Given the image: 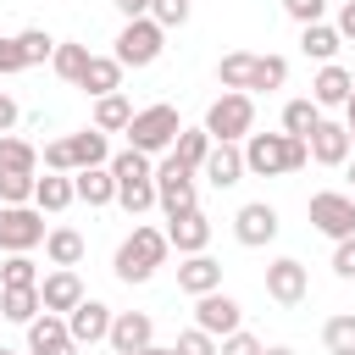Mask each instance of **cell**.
Segmentation results:
<instances>
[{
  "mask_svg": "<svg viewBox=\"0 0 355 355\" xmlns=\"http://www.w3.org/2000/svg\"><path fill=\"white\" fill-rule=\"evenodd\" d=\"M200 172H205V183H211V189H233V183H244V144H227V139H216Z\"/></svg>",
  "mask_w": 355,
  "mask_h": 355,
  "instance_id": "5bb4252c",
  "label": "cell"
},
{
  "mask_svg": "<svg viewBox=\"0 0 355 355\" xmlns=\"http://www.w3.org/2000/svg\"><path fill=\"white\" fill-rule=\"evenodd\" d=\"M111 316H116V311H111L105 300H89V294H83V300L67 311L72 344H78V349H83V344H105V338H111Z\"/></svg>",
  "mask_w": 355,
  "mask_h": 355,
  "instance_id": "30bf717a",
  "label": "cell"
},
{
  "mask_svg": "<svg viewBox=\"0 0 355 355\" xmlns=\"http://www.w3.org/2000/svg\"><path fill=\"white\" fill-rule=\"evenodd\" d=\"M17 116H22V105H17V100L0 89V133H11V128H17Z\"/></svg>",
  "mask_w": 355,
  "mask_h": 355,
  "instance_id": "c3c4849f",
  "label": "cell"
},
{
  "mask_svg": "<svg viewBox=\"0 0 355 355\" xmlns=\"http://www.w3.org/2000/svg\"><path fill=\"white\" fill-rule=\"evenodd\" d=\"M300 50H305L311 61H333V55L344 50V33H338L333 22H305V28H300Z\"/></svg>",
  "mask_w": 355,
  "mask_h": 355,
  "instance_id": "603a6c76",
  "label": "cell"
},
{
  "mask_svg": "<svg viewBox=\"0 0 355 355\" xmlns=\"http://www.w3.org/2000/svg\"><path fill=\"white\" fill-rule=\"evenodd\" d=\"M250 78H255V55H250V50H227V55L216 61V83H222V89H244V94H250Z\"/></svg>",
  "mask_w": 355,
  "mask_h": 355,
  "instance_id": "83f0119b",
  "label": "cell"
},
{
  "mask_svg": "<svg viewBox=\"0 0 355 355\" xmlns=\"http://www.w3.org/2000/svg\"><path fill=\"white\" fill-rule=\"evenodd\" d=\"M283 11L305 28V22H322V11H327V0H283Z\"/></svg>",
  "mask_w": 355,
  "mask_h": 355,
  "instance_id": "f6af8a7d",
  "label": "cell"
},
{
  "mask_svg": "<svg viewBox=\"0 0 355 355\" xmlns=\"http://www.w3.org/2000/svg\"><path fill=\"white\" fill-rule=\"evenodd\" d=\"M83 250H89V244H83L78 227H50V233H44V255H50V266H78Z\"/></svg>",
  "mask_w": 355,
  "mask_h": 355,
  "instance_id": "cb8c5ba5",
  "label": "cell"
},
{
  "mask_svg": "<svg viewBox=\"0 0 355 355\" xmlns=\"http://www.w3.org/2000/svg\"><path fill=\"white\" fill-rule=\"evenodd\" d=\"M72 200H78V183H72V172H44V178L33 183V205H39V211H50V216H61Z\"/></svg>",
  "mask_w": 355,
  "mask_h": 355,
  "instance_id": "44dd1931",
  "label": "cell"
},
{
  "mask_svg": "<svg viewBox=\"0 0 355 355\" xmlns=\"http://www.w3.org/2000/svg\"><path fill=\"white\" fill-rule=\"evenodd\" d=\"M344 122H355V94H349V100H344Z\"/></svg>",
  "mask_w": 355,
  "mask_h": 355,
  "instance_id": "f5cc1de1",
  "label": "cell"
},
{
  "mask_svg": "<svg viewBox=\"0 0 355 355\" xmlns=\"http://www.w3.org/2000/svg\"><path fill=\"white\" fill-rule=\"evenodd\" d=\"M166 250H172V239H166V227H133L122 244H116V261H111V272H116V283H150L155 277V266H166Z\"/></svg>",
  "mask_w": 355,
  "mask_h": 355,
  "instance_id": "6da1fadb",
  "label": "cell"
},
{
  "mask_svg": "<svg viewBox=\"0 0 355 355\" xmlns=\"http://www.w3.org/2000/svg\"><path fill=\"white\" fill-rule=\"evenodd\" d=\"M322 122V105L316 100H288L283 105V133H294V139H311V128Z\"/></svg>",
  "mask_w": 355,
  "mask_h": 355,
  "instance_id": "836d02e7",
  "label": "cell"
},
{
  "mask_svg": "<svg viewBox=\"0 0 355 355\" xmlns=\"http://www.w3.org/2000/svg\"><path fill=\"white\" fill-rule=\"evenodd\" d=\"M116 11H122V22H133V17H150V0H111Z\"/></svg>",
  "mask_w": 355,
  "mask_h": 355,
  "instance_id": "681fc988",
  "label": "cell"
},
{
  "mask_svg": "<svg viewBox=\"0 0 355 355\" xmlns=\"http://www.w3.org/2000/svg\"><path fill=\"white\" fill-rule=\"evenodd\" d=\"M261 355H294V349H288V344H272V349H261Z\"/></svg>",
  "mask_w": 355,
  "mask_h": 355,
  "instance_id": "db71d44e",
  "label": "cell"
},
{
  "mask_svg": "<svg viewBox=\"0 0 355 355\" xmlns=\"http://www.w3.org/2000/svg\"><path fill=\"white\" fill-rule=\"evenodd\" d=\"M128 122H133V105H128L122 89L94 100V128H100V133H128Z\"/></svg>",
  "mask_w": 355,
  "mask_h": 355,
  "instance_id": "d4e9b609",
  "label": "cell"
},
{
  "mask_svg": "<svg viewBox=\"0 0 355 355\" xmlns=\"http://www.w3.org/2000/svg\"><path fill=\"white\" fill-rule=\"evenodd\" d=\"M72 183H78V200L83 205H116V172L111 166H83V172H72Z\"/></svg>",
  "mask_w": 355,
  "mask_h": 355,
  "instance_id": "ffe728a7",
  "label": "cell"
},
{
  "mask_svg": "<svg viewBox=\"0 0 355 355\" xmlns=\"http://www.w3.org/2000/svg\"><path fill=\"white\" fill-rule=\"evenodd\" d=\"M0 355H17V349H6V344H0Z\"/></svg>",
  "mask_w": 355,
  "mask_h": 355,
  "instance_id": "9f6ffc18",
  "label": "cell"
},
{
  "mask_svg": "<svg viewBox=\"0 0 355 355\" xmlns=\"http://www.w3.org/2000/svg\"><path fill=\"white\" fill-rule=\"evenodd\" d=\"M44 211L39 205H0V250L6 255H22V250H39L44 244Z\"/></svg>",
  "mask_w": 355,
  "mask_h": 355,
  "instance_id": "52a82bcc",
  "label": "cell"
},
{
  "mask_svg": "<svg viewBox=\"0 0 355 355\" xmlns=\"http://www.w3.org/2000/svg\"><path fill=\"white\" fill-rule=\"evenodd\" d=\"M55 344H72V327H67V316H61V311H39V316L28 322V355L55 349Z\"/></svg>",
  "mask_w": 355,
  "mask_h": 355,
  "instance_id": "7402d4cb",
  "label": "cell"
},
{
  "mask_svg": "<svg viewBox=\"0 0 355 355\" xmlns=\"http://www.w3.org/2000/svg\"><path fill=\"white\" fill-rule=\"evenodd\" d=\"M178 133H183V122H178V105H166V100L133 111V122H128V144L144 155H166L178 144Z\"/></svg>",
  "mask_w": 355,
  "mask_h": 355,
  "instance_id": "3957f363",
  "label": "cell"
},
{
  "mask_svg": "<svg viewBox=\"0 0 355 355\" xmlns=\"http://www.w3.org/2000/svg\"><path fill=\"white\" fill-rule=\"evenodd\" d=\"M305 144H311V161H316V166H344V161L355 155V150H349V128H344V122H327V116L311 128Z\"/></svg>",
  "mask_w": 355,
  "mask_h": 355,
  "instance_id": "7c38bea8",
  "label": "cell"
},
{
  "mask_svg": "<svg viewBox=\"0 0 355 355\" xmlns=\"http://www.w3.org/2000/svg\"><path fill=\"white\" fill-rule=\"evenodd\" d=\"M305 161H311V144L294 133H250L244 139V172H255V178H283V172H300Z\"/></svg>",
  "mask_w": 355,
  "mask_h": 355,
  "instance_id": "7a4b0ae2",
  "label": "cell"
},
{
  "mask_svg": "<svg viewBox=\"0 0 355 355\" xmlns=\"http://www.w3.org/2000/svg\"><path fill=\"white\" fill-rule=\"evenodd\" d=\"M39 172H0V205H33Z\"/></svg>",
  "mask_w": 355,
  "mask_h": 355,
  "instance_id": "74e56055",
  "label": "cell"
},
{
  "mask_svg": "<svg viewBox=\"0 0 355 355\" xmlns=\"http://www.w3.org/2000/svg\"><path fill=\"white\" fill-rule=\"evenodd\" d=\"M344 128H349V150H355V122H344Z\"/></svg>",
  "mask_w": 355,
  "mask_h": 355,
  "instance_id": "11a10c76",
  "label": "cell"
},
{
  "mask_svg": "<svg viewBox=\"0 0 355 355\" xmlns=\"http://www.w3.org/2000/svg\"><path fill=\"white\" fill-rule=\"evenodd\" d=\"M338 33H344V44H355V0H344L338 6V22H333Z\"/></svg>",
  "mask_w": 355,
  "mask_h": 355,
  "instance_id": "7dc6e473",
  "label": "cell"
},
{
  "mask_svg": "<svg viewBox=\"0 0 355 355\" xmlns=\"http://www.w3.org/2000/svg\"><path fill=\"white\" fill-rule=\"evenodd\" d=\"M305 216H311L316 233H327V239L338 244V239L355 233V194H344V189H322V194H311Z\"/></svg>",
  "mask_w": 355,
  "mask_h": 355,
  "instance_id": "8992f818",
  "label": "cell"
},
{
  "mask_svg": "<svg viewBox=\"0 0 355 355\" xmlns=\"http://www.w3.org/2000/svg\"><path fill=\"white\" fill-rule=\"evenodd\" d=\"M50 67H55V78L78 83V78H83V67H89V44H78V39H55V55H50Z\"/></svg>",
  "mask_w": 355,
  "mask_h": 355,
  "instance_id": "1f68e13d",
  "label": "cell"
},
{
  "mask_svg": "<svg viewBox=\"0 0 355 355\" xmlns=\"http://www.w3.org/2000/svg\"><path fill=\"white\" fill-rule=\"evenodd\" d=\"M116 355H139L144 344H155V322L144 311H116L111 316V338H105Z\"/></svg>",
  "mask_w": 355,
  "mask_h": 355,
  "instance_id": "4fadbf2b",
  "label": "cell"
},
{
  "mask_svg": "<svg viewBox=\"0 0 355 355\" xmlns=\"http://www.w3.org/2000/svg\"><path fill=\"white\" fill-rule=\"evenodd\" d=\"M44 311V300H39V288H0V316L6 322H17V327H28L33 316Z\"/></svg>",
  "mask_w": 355,
  "mask_h": 355,
  "instance_id": "4316f807",
  "label": "cell"
},
{
  "mask_svg": "<svg viewBox=\"0 0 355 355\" xmlns=\"http://www.w3.org/2000/svg\"><path fill=\"white\" fill-rule=\"evenodd\" d=\"M322 349L327 355H355V311H338L322 322Z\"/></svg>",
  "mask_w": 355,
  "mask_h": 355,
  "instance_id": "4dcf8cb0",
  "label": "cell"
},
{
  "mask_svg": "<svg viewBox=\"0 0 355 355\" xmlns=\"http://www.w3.org/2000/svg\"><path fill=\"white\" fill-rule=\"evenodd\" d=\"M189 11H194V0H150V17L172 33V28H183L189 22Z\"/></svg>",
  "mask_w": 355,
  "mask_h": 355,
  "instance_id": "60d3db41",
  "label": "cell"
},
{
  "mask_svg": "<svg viewBox=\"0 0 355 355\" xmlns=\"http://www.w3.org/2000/svg\"><path fill=\"white\" fill-rule=\"evenodd\" d=\"M122 72H128V67H122L116 55H89V67H83L78 89H83V94H94V100H100V94H116V89H122Z\"/></svg>",
  "mask_w": 355,
  "mask_h": 355,
  "instance_id": "d6986e66",
  "label": "cell"
},
{
  "mask_svg": "<svg viewBox=\"0 0 355 355\" xmlns=\"http://www.w3.org/2000/svg\"><path fill=\"white\" fill-rule=\"evenodd\" d=\"M39 300H44V311H72L78 300H83V277H78V266H55V272H44L39 277Z\"/></svg>",
  "mask_w": 355,
  "mask_h": 355,
  "instance_id": "9a60e30c",
  "label": "cell"
},
{
  "mask_svg": "<svg viewBox=\"0 0 355 355\" xmlns=\"http://www.w3.org/2000/svg\"><path fill=\"white\" fill-rule=\"evenodd\" d=\"M161 50H166V28H161L155 17H133V22H122L111 55H116L122 67H155Z\"/></svg>",
  "mask_w": 355,
  "mask_h": 355,
  "instance_id": "5b68a950",
  "label": "cell"
},
{
  "mask_svg": "<svg viewBox=\"0 0 355 355\" xmlns=\"http://www.w3.org/2000/svg\"><path fill=\"white\" fill-rule=\"evenodd\" d=\"M266 294H272L277 305H300V300L311 294V277H305V266H300L294 255H277V261L266 266Z\"/></svg>",
  "mask_w": 355,
  "mask_h": 355,
  "instance_id": "8fae6325",
  "label": "cell"
},
{
  "mask_svg": "<svg viewBox=\"0 0 355 355\" xmlns=\"http://www.w3.org/2000/svg\"><path fill=\"white\" fill-rule=\"evenodd\" d=\"M333 277H344V283H355V233L333 244Z\"/></svg>",
  "mask_w": 355,
  "mask_h": 355,
  "instance_id": "7bdbcfd3",
  "label": "cell"
},
{
  "mask_svg": "<svg viewBox=\"0 0 355 355\" xmlns=\"http://www.w3.org/2000/svg\"><path fill=\"white\" fill-rule=\"evenodd\" d=\"M39 161H44V172H78V161H72V139H50V144L39 150Z\"/></svg>",
  "mask_w": 355,
  "mask_h": 355,
  "instance_id": "b9f144b4",
  "label": "cell"
},
{
  "mask_svg": "<svg viewBox=\"0 0 355 355\" xmlns=\"http://www.w3.org/2000/svg\"><path fill=\"white\" fill-rule=\"evenodd\" d=\"M283 83H288V61H283V55H255L250 94H261V89H283Z\"/></svg>",
  "mask_w": 355,
  "mask_h": 355,
  "instance_id": "8d00e7d4",
  "label": "cell"
},
{
  "mask_svg": "<svg viewBox=\"0 0 355 355\" xmlns=\"http://www.w3.org/2000/svg\"><path fill=\"white\" fill-rule=\"evenodd\" d=\"M67 139H72V161H78V172H83V166H111V144H105L100 128H83V133H67Z\"/></svg>",
  "mask_w": 355,
  "mask_h": 355,
  "instance_id": "484cf974",
  "label": "cell"
},
{
  "mask_svg": "<svg viewBox=\"0 0 355 355\" xmlns=\"http://www.w3.org/2000/svg\"><path fill=\"white\" fill-rule=\"evenodd\" d=\"M211 144H216V139H211V133H205V122H200V128H183V133H178L172 155H178L189 172H200V166H205V155H211Z\"/></svg>",
  "mask_w": 355,
  "mask_h": 355,
  "instance_id": "f1b7e54d",
  "label": "cell"
},
{
  "mask_svg": "<svg viewBox=\"0 0 355 355\" xmlns=\"http://www.w3.org/2000/svg\"><path fill=\"white\" fill-rule=\"evenodd\" d=\"M39 355H78V344H55V349H39Z\"/></svg>",
  "mask_w": 355,
  "mask_h": 355,
  "instance_id": "816d5d0a",
  "label": "cell"
},
{
  "mask_svg": "<svg viewBox=\"0 0 355 355\" xmlns=\"http://www.w3.org/2000/svg\"><path fill=\"white\" fill-rule=\"evenodd\" d=\"M178 288H183L189 300L222 288V261H211L205 250H200V255H183V266H178Z\"/></svg>",
  "mask_w": 355,
  "mask_h": 355,
  "instance_id": "2e32d148",
  "label": "cell"
},
{
  "mask_svg": "<svg viewBox=\"0 0 355 355\" xmlns=\"http://www.w3.org/2000/svg\"><path fill=\"white\" fill-rule=\"evenodd\" d=\"M111 172H116V183H122V178H155V166H150V155H144V150H133V144L111 155Z\"/></svg>",
  "mask_w": 355,
  "mask_h": 355,
  "instance_id": "f35d334b",
  "label": "cell"
},
{
  "mask_svg": "<svg viewBox=\"0 0 355 355\" xmlns=\"http://www.w3.org/2000/svg\"><path fill=\"white\" fill-rule=\"evenodd\" d=\"M178 355H222V338H211L205 327H183L178 333Z\"/></svg>",
  "mask_w": 355,
  "mask_h": 355,
  "instance_id": "ab89813d",
  "label": "cell"
},
{
  "mask_svg": "<svg viewBox=\"0 0 355 355\" xmlns=\"http://www.w3.org/2000/svg\"><path fill=\"white\" fill-rule=\"evenodd\" d=\"M17 39V50H22V61L28 67H39V61H50L55 55V39L44 33V28H22V33H11Z\"/></svg>",
  "mask_w": 355,
  "mask_h": 355,
  "instance_id": "d590c367",
  "label": "cell"
},
{
  "mask_svg": "<svg viewBox=\"0 0 355 355\" xmlns=\"http://www.w3.org/2000/svg\"><path fill=\"white\" fill-rule=\"evenodd\" d=\"M355 94V78H349V67H338V61H322V72L311 78V100L327 111V105H344Z\"/></svg>",
  "mask_w": 355,
  "mask_h": 355,
  "instance_id": "e0dca14e",
  "label": "cell"
},
{
  "mask_svg": "<svg viewBox=\"0 0 355 355\" xmlns=\"http://www.w3.org/2000/svg\"><path fill=\"white\" fill-rule=\"evenodd\" d=\"M233 239H239L244 250L272 244V239H277V205H266V200H244V205L233 211Z\"/></svg>",
  "mask_w": 355,
  "mask_h": 355,
  "instance_id": "9c48e42d",
  "label": "cell"
},
{
  "mask_svg": "<svg viewBox=\"0 0 355 355\" xmlns=\"http://www.w3.org/2000/svg\"><path fill=\"white\" fill-rule=\"evenodd\" d=\"M28 61H22V50H17V39H0V78H11V72H22Z\"/></svg>",
  "mask_w": 355,
  "mask_h": 355,
  "instance_id": "bcb514c9",
  "label": "cell"
},
{
  "mask_svg": "<svg viewBox=\"0 0 355 355\" xmlns=\"http://www.w3.org/2000/svg\"><path fill=\"white\" fill-rule=\"evenodd\" d=\"M0 172H39V150L17 133H0Z\"/></svg>",
  "mask_w": 355,
  "mask_h": 355,
  "instance_id": "d6a6232c",
  "label": "cell"
},
{
  "mask_svg": "<svg viewBox=\"0 0 355 355\" xmlns=\"http://www.w3.org/2000/svg\"><path fill=\"white\" fill-rule=\"evenodd\" d=\"M139 355H178V344H144Z\"/></svg>",
  "mask_w": 355,
  "mask_h": 355,
  "instance_id": "f907efd6",
  "label": "cell"
},
{
  "mask_svg": "<svg viewBox=\"0 0 355 355\" xmlns=\"http://www.w3.org/2000/svg\"><path fill=\"white\" fill-rule=\"evenodd\" d=\"M261 349H266V344H261V338H255V333H244V327H239V333H227V338H222V355H261Z\"/></svg>",
  "mask_w": 355,
  "mask_h": 355,
  "instance_id": "ee69618b",
  "label": "cell"
},
{
  "mask_svg": "<svg viewBox=\"0 0 355 355\" xmlns=\"http://www.w3.org/2000/svg\"><path fill=\"white\" fill-rule=\"evenodd\" d=\"M194 327H205L211 338H227V333H239V327H244V305H239L233 294L211 288V294H200V300H194Z\"/></svg>",
  "mask_w": 355,
  "mask_h": 355,
  "instance_id": "ba28073f",
  "label": "cell"
},
{
  "mask_svg": "<svg viewBox=\"0 0 355 355\" xmlns=\"http://www.w3.org/2000/svg\"><path fill=\"white\" fill-rule=\"evenodd\" d=\"M349 183H355V166H349Z\"/></svg>",
  "mask_w": 355,
  "mask_h": 355,
  "instance_id": "6f0895ef",
  "label": "cell"
},
{
  "mask_svg": "<svg viewBox=\"0 0 355 355\" xmlns=\"http://www.w3.org/2000/svg\"><path fill=\"white\" fill-rule=\"evenodd\" d=\"M166 239H172V250H178V255H200V250L211 244V222H205V211L172 216V222H166Z\"/></svg>",
  "mask_w": 355,
  "mask_h": 355,
  "instance_id": "ac0fdd59",
  "label": "cell"
},
{
  "mask_svg": "<svg viewBox=\"0 0 355 355\" xmlns=\"http://www.w3.org/2000/svg\"><path fill=\"white\" fill-rule=\"evenodd\" d=\"M0 288H39V266H33L28 250H22V255H6V266H0Z\"/></svg>",
  "mask_w": 355,
  "mask_h": 355,
  "instance_id": "e575fe53",
  "label": "cell"
},
{
  "mask_svg": "<svg viewBox=\"0 0 355 355\" xmlns=\"http://www.w3.org/2000/svg\"><path fill=\"white\" fill-rule=\"evenodd\" d=\"M250 128H255V94H244V89H222V94L211 100V111H205V133L239 144V139H250Z\"/></svg>",
  "mask_w": 355,
  "mask_h": 355,
  "instance_id": "277c9868",
  "label": "cell"
},
{
  "mask_svg": "<svg viewBox=\"0 0 355 355\" xmlns=\"http://www.w3.org/2000/svg\"><path fill=\"white\" fill-rule=\"evenodd\" d=\"M155 200H161V194H155V178H122V183H116V205H122L128 216H144Z\"/></svg>",
  "mask_w": 355,
  "mask_h": 355,
  "instance_id": "f546056e",
  "label": "cell"
}]
</instances>
